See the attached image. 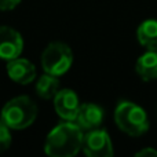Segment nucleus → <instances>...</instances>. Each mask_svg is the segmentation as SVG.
Wrapping results in <instances>:
<instances>
[{"label":"nucleus","instance_id":"obj_1","mask_svg":"<svg viewBox=\"0 0 157 157\" xmlns=\"http://www.w3.org/2000/svg\"><path fill=\"white\" fill-rule=\"evenodd\" d=\"M83 130L73 121H63L54 127L44 142V152L51 157H72L83 146Z\"/></svg>","mask_w":157,"mask_h":157},{"label":"nucleus","instance_id":"obj_2","mask_svg":"<svg viewBox=\"0 0 157 157\" xmlns=\"http://www.w3.org/2000/svg\"><path fill=\"white\" fill-rule=\"evenodd\" d=\"M37 117V106L26 95L10 99L2 109L0 120L11 130H24L35 123Z\"/></svg>","mask_w":157,"mask_h":157},{"label":"nucleus","instance_id":"obj_3","mask_svg":"<svg viewBox=\"0 0 157 157\" xmlns=\"http://www.w3.org/2000/svg\"><path fill=\"white\" fill-rule=\"evenodd\" d=\"M114 121L123 132L130 136H141L149 130L146 112L130 101H123L116 106Z\"/></svg>","mask_w":157,"mask_h":157},{"label":"nucleus","instance_id":"obj_4","mask_svg":"<svg viewBox=\"0 0 157 157\" xmlns=\"http://www.w3.org/2000/svg\"><path fill=\"white\" fill-rule=\"evenodd\" d=\"M73 63V52L68 44L62 41H52L41 54V66L46 73L62 76Z\"/></svg>","mask_w":157,"mask_h":157},{"label":"nucleus","instance_id":"obj_5","mask_svg":"<svg viewBox=\"0 0 157 157\" xmlns=\"http://www.w3.org/2000/svg\"><path fill=\"white\" fill-rule=\"evenodd\" d=\"M83 152L88 157H112L113 145L105 130H90L83 138Z\"/></svg>","mask_w":157,"mask_h":157},{"label":"nucleus","instance_id":"obj_6","mask_svg":"<svg viewBox=\"0 0 157 157\" xmlns=\"http://www.w3.org/2000/svg\"><path fill=\"white\" fill-rule=\"evenodd\" d=\"M24 39L18 30L10 26H0V59L11 61L21 55Z\"/></svg>","mask_w":157,"mask_h":157},{"label":"nucleus","instance_id":"obj_7","mask_svg":"<svg viewBox=\"0 0 157 157\" xmlns=\"http://www.w3.org/2000/svg\"><path fill=\"white\" fill-rule=\"evenodd\" d=\"M54 109L61 119L66 121H75L80 109V102L76 92L69 88L59 90L54 97Z\"/></svg>","mask_w":157,"mask_h":157},{"label":"nucleus","instance_id":"obj_8","mask_svg":"<svg viewBox=\"0 0 157 157\" xmlns=\"http://www.w3.org/2000/svg\"><path fill=\"white\" fill-rule=\"evenodd\" d=\"M7 75L13 81L18 84H29L36 77V68L30 61L25 58H15L8 61L7 63Z\"/></svg>","mask_w":157,"mask_h":157},{"label":"nucleus","instance_id":"obj_9","mask_svg":"<svg viewBox=\"0 0 157 157\" xmlns=\"http://www.w3.org/2000/svg\"><path fill=\"white\" fill-rule=\"evenodd\" d=\"M75 121L81 130H95L99 128L103 121V109L95 103H83L80 105L77 117Z\"/></svg>","mask_w":157,"mask_h":157},{"label":"nucleus","instance_id":"obj_10","mask_svg":"<svg viewBox=\"0 0 157 157\" xmlns=\"http://www.w3.org/2000/svg\"><path fill=\"white\" fill-rule=\"evenodd\" d=\"M138 76L144 81H150L157 78V51L146 50L144 55L138 58L135 65Z\"/></svg>","mask_w":157,"mask_h":157},{"label":"nucleus","instance_id":"obj_11","mask_svg":"<svg viewBox=\"0 0 157 157\" xmlns=\"http://www.w3.org/2000/svg\"><path fill=\"white\" fill-rule=\"evenodd\" d=\"M136 39L139 44L149 51H157V21L146 19L138 26Z\"/></svg>","mask_w":157,"mask_h":157},{"label":"nucleus","instance_id":"obj_12","mask_svg":"<svg viewBox=\"0 0 157 157\" xmlns=\"http://www.w3.org/2000/svg\"><path fill=\"white\" fill-rule=\"evenodd\" d=\"M59 91V80L58 76L46 73L43 76L39 77L37 83H36V92L40 98L43 99H52Z\"/></svg>","mask_w":157,"mask_h":157},{"label":"nucleus","instance_id":"obj_13","mask_svg":"<svg viewBox=\"0 0 157 157\" xmlns=\"http://www.w3.org/2000/svg\"><path fill=\"white\" fill-rule=\"evenodd\" d=\"M11 128L8 125H6L4 123L0 120V153L6 152L11 145Z\"/></svg>","mask_w":157,"mask_h":157},{"label":"nucleus","instance_id":"obj_14","mask_svg":"<svg viewBox=\"0 0 157 157\" xmlns=\"http://www.w3.org/2000/svg\"><path fill=\"white\" fill-rule=\"evenodd\" d=\"M19 3H21V0H0V10L2 11L13 10Z\"/></svg>","mask_w":157,"mask_h":157},{"label":"nucleus","instance_id":"obj_15","mask_svg":"<svg viewBox=\"0 0 157 157\" xmlns=\"http://www.w3.org/2000/svg\"><path fill=\"white\" fill-rule=\"evenodd\" d=\"M136 157H157V150L153 147H145L135 153Z\"/></svg>","mask_w":157,"mask_h":157}]
</instances>
